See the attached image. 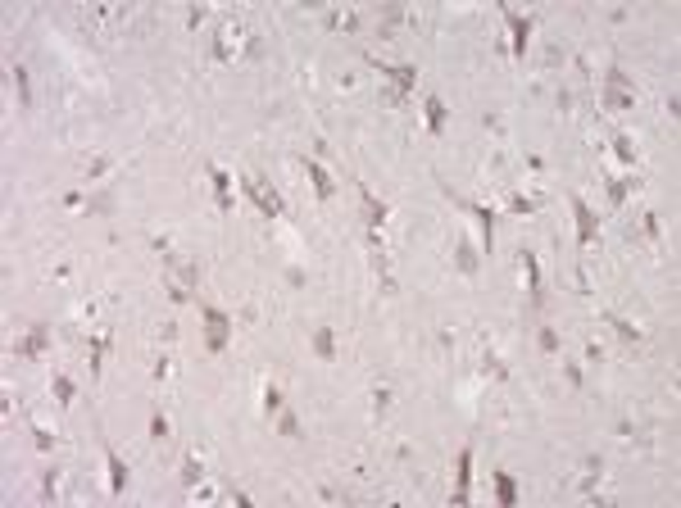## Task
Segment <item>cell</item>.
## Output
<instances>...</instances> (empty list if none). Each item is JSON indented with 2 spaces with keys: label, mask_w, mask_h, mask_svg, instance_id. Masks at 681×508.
Here are the masks:
<instances>
[{
  "label": "cell",
  "mask_w": 681,
  "mask_h": 508,
  "mask_svg": "<svg viewBox=\"0 0 681 508\" xmlns=\"http://www.w3.org/2000/svg\"><path fill=\"white\" fill-rule=\"evenodd\" d=\"M468 481H472V450H459V472H454L450 504H468Z\"/></svg>",
  "instance_id": "8fae6325"
},
{
  "label": "cell",
  "mask_w": 681,
  "mask_h": 508,
  "mask_svg": "<svg viewBox=\"0 0 681 508\" xmlns=\"http://www.w3.org/2000/svg\"><path fill=\"white\" fill-rule=\"evenodd\" d=\"M481 372H490V377H499V382H504L508 368H504V359H499V354H490V350H486V354H481Z\"/></svg>",
  "instance_id": "484cf974"
},
{
  "label": "cell",
  "mask_w": 681,
  "mask_h": 508,
  "mask_svg": "<svg viewBox=\"0 0 681 508\" xmlns=\"http://www.w3.org/2000/svg\"><path fill=\"white\" fill-rule=\"evenodd\" d=\"M495 495H499V504H513V499H518V486H513V477H508V472H499L495 477Z\"/></svg>",
  "instance_id": "ffe728a7"
},
{
  "label": "cell",
  "mask_w": 681,
  "mask_h": 508,
  "mask_svg": "<svg viewBox=\"0 0 681 508\" xmlns=\"http://www.w3.org/2000/svg\"><path fill=\"white\" fill-rule=\"evenodd\" d=\"M386 409H391V386H377V391H373V413L382 418Z\"/></svg>",
  "instance_id": "4dcf8cb0"
},
{
  "label": "cell",
  "mask_w": 681,
  "mask_h": 508,
  "mask_svg": "<svg viewBox=\"0 0 681 508\" xmlns=\"http://www.w3.org/2000/svg\"><path fill=\"white\" fill-rule=\"evenodd\" d=\"M87 354H91V372H100V359H105V336H91V341H87Z\"/></svg>",
  "instance_id": "f546056e"
},
{
  "label": "cell",
  "mask_w": 681,
  "mask_h": 508,
  "mask_svg": "<svg viewBox=\"0 0 681 508\" xmlns=\"http://www.w3.org/2000/svg\"><path fill=\"white\" fill-rule=\"evenodd\" d=\"M609 327H614V331L623 336V341H641V331H636V327L627 322V318H618V313H609Z\"/></svg>",
  "instance_id": "83f0119b"
},
{
  "label": "cell",
  "mask_w": 681,
  "mask_h": 508,
  "mask_svg": "<svg viewBox=\"0 0 681 508\" xmlns=\"http://www.w3.org/2000/svg\"><path fill=\"white\" fill-rule=\"evenodd\" d=\"M209 182H214V200H218V209L227 213L232 209V177L223 173V168H209Z\"/></svg>",
  "instance_id": "e0dca14e"
},
{
  "label": "cell",
  "mask_w": 681,
  "mask_h": 508,
  "mask_svg": "<svg viewBox=\"0 0 681 508\" xmlns=\"http://www.w3.org/2000/svg\"><path fill=\"white\" fill-rule=\"evenodd\" d=\"M246 50H259V32L250 28L246 19H223L214 28V64H237Z\"/></svg>",
  "instance_id": "6da1fadb"
},
{
  "label": "cell",
  "mask_w": 681,
  "mask_h": 508,
  "mask_svg": "<svg viewBox=\"0 0 681 508\" xmlns=\"http://www.w3.org/2000/svg\"><path fill=\"white\" fill-rule=\"evenodd\" d=\"M508 213H536V195L513 191V195H508Z\"/></svg>",
  "instance_id": "603a6c76"
},
{
  "label": "cell",
  "mask_w": 681,
  "mask_h": 508,
  "mask_svg": "<svg viewBox=\"0 0 681 508\" xmlns=\"http://www.w3.org/2000/svg\"><path fill=\"white\" fill-rule=\"evenodd\" d=\"M14 354H23V359H41L50 350V327L46 322H32L28 327V336H23V341H14Z\"/></svg>",
  "instance_id": "52a82bcc"
},
{
  "label": "cell",
  "mask_w": 681,
  "mask_h": 508,
  "mask_svg": "<svg viewBox=\"0 0 681 508\" xmlns=\"http://www.w3.org/2000/svg\"><path fill=\"white\" fill-rule=\"evenodd\" d=\"M540 350H550V354H554V350H559V336L550 331V327H545V331H540Z\"/></svg>",
  "instance_id": "74e56055"
},
{
  "label": "cell",
  "mask_w": 681,
  "mask_h": 508,
  "mask_svg": "<svg viewBox=\"0 0 681 508\" xmlns=\"http://www.w3.org/2000/svg\"><path fill=\"white\" fill-rule=\"evenodd\" d=\"M614 154H618L623 163H632V159H636V141H632V136H614Z\"/></svg>",
  "instance_id": "f1b7e54d"
},
{
  "label": "cell",
  "mask_w": 681,
  "mask_h": 508,
  "mask_svg": "<svg viewBox=\"0 0 681 508\" xmlns=\"http://www.w3.org/2000/svg\"><path fill=\"white\" fill-rule=\"evenodd\" d=\"M150 436H154V441H168V418H163V413L150 418Z\"/></svg>",
  "instance_id": "e575fe53"
},
{
  "label": "cell",
  "mask_w": 681,
  "mask_h": 508,
  "mask_svg": "<svg viewBox=\"0 0 681 508\" xmlns=\"http://www.w3.org/2000/svg\"><path fill=\"white\" fill-rule=\"evenodd\" d=\"M632 186H636V177H614V182H609V200H614V204H623Z\"/></svg>",
  "instance_id": "d4e9b609"
},
{
  "label": "cell",
  "mask_w": 681,
  "mask_h": 508,
  "mask_svg": "<svg viewBox=\"0 0 681 508\" xmlns=\"http://www.w3.org/2000/svg\"><path fill=\"white\" fill-rule=\"evenodd\" d=\"M445 195H450V191H445ZM450 200L459 204V209H468L472 218L481 222V231H486V254H490V240H495V213H490L486 204H472V200H463V195H450Z\"/></svg>",
  "instance_id": "30bf717a"
},
{
  "label": "cell",
  "mask_w": 681,
  "mask_h": 508,
  "mask_svg": "<svg viewBox=\"0 0 681 508\" xmlns=\"http://www.w3.org/2000/svg\"><path fill=\"white\" fill-rule=\"evenodd\" d=\"M246 195H250L255 204H259V209L269 213V218H282V213H287V204H282V195L273 191V186H264L259 177H246Z\"/></svg>",
  "instance_id": "8992f818"
},
{
  "label": "cell",
  "mask_w": 681,
  "mask_h": 508,
  "mask_svg": "<svg viewBox=\"0 0 681 508\" xmlns=\"http://www.w3.org/2000/svg\"><path fill=\"white\" fill-rule=\"evenodd\" d=\"M264 409H269V413H282V391H278V386H269V391H264Z\"/></svg>",
  "instance_id": "d590c367"
},
{
  "label": "cell",
  "mask_w": 681,
  "mask_h": 508,
  "mask_svg": "<svg viewBox=\"0 0 681 508\" xmlns=\"http://www.w3.org/2000/svg\"><path fill=\"white\" fill-rule=\"evenodd\" d=\"M10 73H14V82H19V100H23V109L32 105V87H28V68L23 64H10Z\"/></svg>",
  "instance_id": "7402d4cb"
},
{
  "label": "cell",
  "mask_w": 681,
  "mask_h": 508,
  "mask_svg": "<svg viewBox=\"0 0 681 508\" xmlns=\"http://www.w3.org/2000/svg\"><path fill=\"white\" fill-rule=\"evenodd\" d=\"M600 468H604L600 459H586L582 463V477H577V481H582V495H595V486H600Z\"/></svg>",
  "instance_id": "d6986e66"
},
{
  "label": "cell",
  "mask_w": 681,
  "mask_h": 508,
  "mask_svg": "<svg viewBox=\"0 0 681 508\" xmlns=\"http://www.w3.org/2000/svg\"><path fill=\"white\" fill-rule=\"evenodd\" d=\"M504 23H508V32H513V50H527V41H531V19L527 14H518V10H504Z\"/></svg>",
  "instance_id": "7c38bea8"
},
{
  "label": "cell",
  "mask_w": 681,
  "mask_h": 508,
  "mask_svg": "<svg viewBox=\"0 0 681 508\" xmlns=\"http://www.w3.org/2000/svg\"><path fill=\"white\" fill-rule=\"evenodd\" d=\"M105 463H109V495H123V486H127V468H123V459H118L109 445H105Z\"/></svg>",
  "instance_id": "2e32d148"
},
{
  "label": "cell",
  "mask_w": 681,
  "mask_h": 508,
  "mask_svg": "<svg viewBox=\"0 0 681 508\" xmlns=\"http://www.w3.org/2000/svg\"><path fill=\"white\" fill-rule=\"evenodd\" d=\"M305 173H309V182H314L318 200H332V195H336V182L323 173V163H318V159H305Z\"/></svg>",
  "instance_id": "5bb4252c"
},
{
  "label": "cell",
  "mask_w": 681,
  "mask_h": 508,
  "mask_svg": "<svg viewBox=\"0 0 681 508\" xmlns=\"http://www.w3.org/2000/svg\"><path fill=\"white\" fill-rule=\"evenodd\" d=\"M323 23H327V28H336V32H355L359 28V10H346V5H341V10H327Z\"/></svg>",
  "instance_id": "9a60e30c"
},
{
  "label": "cell",
  "mask_w": 681,
  "mask_h": 508,
  "mask_svg": "<svg viewBox=\"0 0 681 508\" xmlns=\"http://www.w3.org/2000/svg\"><path fill=\"white\" fill-rule=\"evenodd\" d=\"M364 59H368V64H373V68H377V73H382V77H391V82H395V91H400V96H404V91H413V82H418V73H413L409 64H382V59H377V55H364Z\"/></svg>",
  "instance_id": "9c48e42d"
},
{
  "label": "cell",
  "mask_w": 681,
  "mask_h": 508,
  "mask_svg": "<svg viewBox=\"0 0 681 508\" xmlns=\"http://www.w3.org/2000/svg\"><path fill=\"white\" fill-rule=\"evenodd\" d=\"M359 204H364V222H368V231H377L386 222V204L382 200H373V191H368L364 182H359Z\"/></svg>",
  "instance_id": "4fadbf2b"
},
{
  "label": "cell",
  "mask_w": 681,
  "mask_h": 508,
  "mask_svg": "<svg viewBox=\"0 0 681 508\" xmlns=\"http://www.w3.org/2000/svg\"><path fill=\"white\" fill-rule=\"evenodd\" d=\"M422 109H427V127H432V132H441V127H445V105H441L436 96H427V105H422Z\"/></svg>",
  "instance_id": "44dd1931"
},
{
  "label": "cell",
  "mask_w": 681,
  "mask_h": 508,
  "mask_svg": "<svg viewBox=\"0 0 681 508\" xmlns=\"http://www.w3.org/2000/svg\"><path fill=\"white\" fill-rule=\"evenodd\" d=\"M132 19L127 5H96V10H82V28H91L96 37H118V28Z\"/></svg>",
  "instance_id": "3957f363"
},
{
  "label": "cell",
  "mask_w": 681,
  "mask_h": 508,
  "mask_svg": "<svg viewBox=\"0 0 681 508\" xmlns=\"http://www.w3.org/2000/svg\"><path fill=\"white\" fill-rule=\"evenodd\" d=\"M200 286V268H195V259H182V254H163V290L182 304V300H191V290Z\"/></svg>",
  "instance_id": "7a4b0ae2"
},
{
  "label": "cell",
  "mask_w": 681,
  "mask_h": 508,
  "mask_svg": "<svg viewBox=\"0 0 681 508\" xmlns=\"http://www.w3.org/2000/svg\"><path fill=\"white\" fill-rule=\"evenodd\" d=\"M522 268H527V290H531V309L540 304V268H536V254L522 249Z\"/></svg>",
  "instance_id": "ac0fdd59"
},
{
  "label": "cell",
  "mask_w": 681,
  "mask_h": 508,
  "mask_svg": "<svg viewBox=\"0 0 681 508\" xmlns=\"http://www.w3.org/2000/svg\"><path fill=\"white\" fill-rule=\"evenodd\" d=\"M282 436H291V441L300 436V422H296V413H282Z\"/></svg>",
  "instance_id": "8d00e7d4"
},
{
  "label": "cell",
  "mask_w": 681,
  "mask_h": 508,
  "mask_svg": "<svg viewBox=\"0 0 681 508\" xmlns=\"http://www.w3.org/2000/svg\"><path fill=\"white\" fill-rule=\"evenodd\" d=\"M572 213H577V245L586 249L595 236H600V218L591 213V204H586L582 195H572Z\"/></svg>",
  "instance_id": "ba28073f"
},
{
  "label": "cell",
  "mask_w": 681,
  "mask_h": 508,
  "mask_svg": "<svg viewBox=\"0 0 681 508\" xmlns=\"http://www.w3.org/2000/svg\"><path fill=\"white\" fill-rule=\"evenodd\" d=\"M600 105H604L609 114H623V109H632V105H636L632 82H627L618 68H609V73H604V91H600Z\"/></svg>",
  "instance_id": "277c9868"
},
{
  "label": "cell",
  "mask_w": 681,
  "mask_h": 508,
  "mask_svg": "<svg viewBox=\"0 0 681 508\" xmlns=\"http://www.w3.org/2000/svg\"><path fill=\"white\" fill-rule=\"evenodd\" d=\"M314 350H318L323 359H332V354H336V345H332V327H318V331H314Z\"/></svg>",
  "instance_id": "cb8c5ba5"
},
{
  "label": "cell",
  "mask_w": 681,
  "mask_h": 508,
  "mask_svg": "<svg viewBox=\"0 0 681 508\" xmlns=\"http://www.w3.org/2000/svg\"><path fill=\"white\" fill-rule=\"evenodd\" d=\"M55 400H59V404H73V382H68L64 372L55 377Z\"/></svg>",
  "instance_id": "1f68e13d"
},
{
  "label": "cell",
  "mask_w": 681,
  "mask_h": 508,
  "mask_svg": "<svg viewBox=\"0 0 681 508\" xmlns=\"http://www.w3.org/2000/svg\"><path fill=\"white\" fill-rule=\"evenodd\" d=\"M200 313H205V341H209V350L223 354V350H227V336H232V318L223 313V309H214V304H205Z\"/></svg>",
  "instance_id": "5b68a950"
},
{
  "label": "cell",
  "mask_w": 681,
  "mask_h": 508,
  "mask_svg": "<svg viewBox=\"0 0 681 508\" xmlns=\"http://www.w3.org/2000/svg\"><path fill=\"white\" fill-rule=\"evenodd\" d=\"M200 477H205L200 459H186V463H182V481H186V486H195V481H200Z\"/></svg>",
  "instance_id": "d6a6232c"
},
{
  "label": "cell",
  "mask_w": 681,
  "mask_h": 508,
  "mask_svg": "<svg viewBox=\"0 0 681 508\" xmlns=\"http://www.w3.org/2000/svg\"><path fill=\"white\" fill-rule=\"evenodd\" d=\"M454 259H459L463 272H477V249H472L468 240H459V254H454Z\"/></svg>",
  "instance_id": "4316f807"
},
{
  "label": "cell",
  "mask_w": 681,
  "mask_h": 508,
  "mask_svg": "<svg viewBox=\"0 0 681 508\" xmlns=\"http://www.w3.org/2000/svg\"><path fill=\"white\" fill-rule=\"evenodd\" d=\"M41 495H46V499H55V495H59V472H55V468L41 477Z\"/></svg>",
  "instance_id": "836d02e7"
}]
</instances>
